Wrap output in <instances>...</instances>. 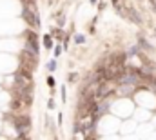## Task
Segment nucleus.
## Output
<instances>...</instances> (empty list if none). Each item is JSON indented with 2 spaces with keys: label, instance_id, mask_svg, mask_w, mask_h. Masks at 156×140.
Returning <instances> with one entry per match:
<instances>
[{
  "label": "nucleus",
  "instance_id": "obj_2",
  "mask_svg": "<svg viewBox=\"0 0 156 140\" xmlns=\"http://www.w3.org/2000/svg\"><path fill=\"white\" fill-rule=\"evenodd\" d=\"M22 16H24V20L27 22V24H29L31 28H38V26H40V20H38V13H36V11H33L31 7L24 6V11H22Z\"/></svg>",
  "mask_w": 156,
  "mask_h": 140
},
{
  "label": "nucleus",
  "instance_id": "obj_4",
  "mask_svg": "<svg viewBox=\"0 0 156 140\" xmlns=\"http://www.w3.org/2000/svg\"><path fill=\"white\" fill-rule=\"evenodd\" d=\"M26 36H27V49H31L33 53H36V55H38V38H36V33L27 31V33H26Z\"/></svg>",
  "mask_w": 156,
  "mask_h": 140
},
{
  "label": "nucleus",
  "instance_id": "obj_1",
  "mask_svg": "<svg viewBox=\"0 0 156 140\" xmlns=\"http://www.w3.org/2000/svg\"><path fill=\"white\" fill-rule=\"evenodd\" d=\"M36 67H38V55L33 53L31 49L22 51V55H20V71L31 75L33 71H36Z\"/></svg>",
  "mask_w": 156,
  "mask_h": 140
},
{
  "label": "nucleus",
  "instance_id": "obj_3",
  "mask_svg": "<svg viewBox=\"0 0 156 140\" xmlns=\"http://www.w3.org/2000/svg\"><path fill=\"white\" fill-rule=\"evenodd\" d=\"M29 126H31V122H29V118L26 115H20V116H16L15 118V127L18 129V135L20 136H26V131L29 129Z\"/></svg>",
  "mask_w": 156,
  "mask_h": 140
},
{
  "label": "nucleus",
  "instance_id": "obj_9",
  "mask_svg": "<svg viewBox=\"0 0 156 140\" xmlns=\"http://www.w3.org/2000/svg\"><path fill=\"white\" fill-rule=\"evenodd\" d=\"M47 84H49V87H53L55 86V78L53 77H47Z\"/></svg>",
  "mask_w": 156,
  "mask_h": 140
},
{
  "label": "nucleus",
  "instance_id": "obj_8",
  "mask_svg": "<svg viewBox=\"0 0 156 140\" xmlns=\"http://www.w3.org/2000/svg\"><path fill=\"white\" fill-rule=\"evenodd\" d=\"M55 67H56V64H55V60L47 64V69H49V71H53V69H55Z\"/></svg>",
  "mask_w": 156,
  "mask_h": 140
},
{
  "label": "nucleus",
  "instance_id": "obj_6",
  "mask_svg": "<svg viewBox=\"0 0 156 140\" xmlns=\"http://www.w3.org/2000/svg\"><path fill=\"white\" fill-rule=\"evenodd\" d=\"M44 45H46L47 49H51V48H53V38H51L49 35H46V36H44Z\"/></svg>",
  "mask_w": 156,
  "mask_h": 140
},
{
  "label": "nucleus",
  "instance_id": "obj_5",
  "mask_svg": "<svg viewBox=\"0 0 156 140\" xmlns=\"http://www.w3.org/2000/svg\"><path fill=\"white\" fill-rule=\"evenodd\" d=\"M111 93V86L107 84V80H102L98 84V91H96V98H105Z\"/></svg>",
  "mask_w": 156,
  "mask_h": 140
},
{
  "label": "nucleus",
  "instance_id": "obj_7",
  "mask_svg": "<svg viewBox=\"0 0 156 140\" xmlns=\"http://www.w3.org/2000/svg\"><path fill=\"white\" fill-rule=\"evenodd\" d=\"M75 40H76V44H84V35H76Z\"/></svg>",
  "mask_w": 156,
  "mask_h": 140
}]
</instances>
